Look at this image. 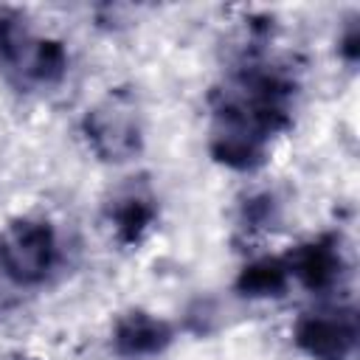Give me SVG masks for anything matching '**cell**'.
Here are the masks:
<instances>
[{
    "mask_svg": "<svg viewBox=\"0 0 360 360\" xmlns=\"http://www.w3.org/2000/svg\"><path fill=\"white\" fill-rule=\"evenodd\" d=\"M284 262L290 267V278H298L307 290H329L343 273V253L335 236L309 239L284 256Z\"/></svg>",
    "mask_w": 360,
    "mask_h": 360,
    "instance_id": "5",
    "label": "cell"
},
{
    "mask_svg": "<svg viewBox=\"0 0 360 360\" xmlns=\"http://www.w3.org/2000/svg\"><path fill=\"white\" fill-rule=\"evenodd\" d=\"M292 340L312 360H349L357 346V315L352 307L304 312L292 326Z\"/></svg>",
    "mask_w": 360,
    "mask_h": 360,
    "instance_id": "4",
    "label": "cell"
},
{
    "mask_svg": "<svg viewBox=\"0 0 360 360\" xmlns=\"http://www.w3.org/2000/svg\"><path fill=\"white\" fill-rule=\"evenodd\" d=\"M290 284V267L281 256H262L242 267L236 278V290L248 298H270L281 295Z\"/></svg>",
    "mask_w": 360,
    "mask_h": 360,
    "instance_id": "8",
    "label": "cell"
},
{
    "mask_svg": "<svg viewBox=\"0 0 360 360\" xmlns=\"http://www.w3.org/2000/svg\"><path fill=\"white\" fill-rule=\"evenodd\" d=\"M278 219V205L270 194H259V197H250L242 208V222L245 228L250 231H264V228H273Z\"/></svg>",
    "mask_w": 360,
    "mask_h": 360,
    "instance_id": "11",
    "label": "cell"
},
{
    "mask_svg": "<svg viewBox=\"0 0 360 360\" xmlns=\"http://www.w3.org/2000/svg\"><path fill=\"white\" fill-rule=\"evenodd\" d=\"M169 343H172V326L146 309H129L115 321L112 349L121 357H129V360L155 357Z\"/></svg>",
    "mask_w": 360,
    "mask_h": 360,
    "instance_id": "6",
    "label": "cell"
},
{
    "mask_svg": "<svg viewBox=\"0 0 360 360\" xmlns=\"http://www.w3.org/2000/svg\"><path fill=\"white\" fill-rule=\"evenodd\" d=\"M20 73H25L28 79H34L39 84H56L68 73V51H65V45L56 42V39L31 42Z\"/></svg>",
    "mask_w": 360,
    "mask_h": 360,
    "instance_id": "9",
    "label": "cell"
},
{
    "mask_svg": "<svg viewBox=\"0 0 360 360\" xmlns=\"http://www.w3.org/2000/svg\"><path fill=\"white\" fill-rule=\"evenodd\" d=\"M8 360H34V357H25V354H14V357H8Z\"/></svg>",
    "mask_w": 360,
    "mask_h": 360,
    "instance_id": "12",
    "label": "cell"
},
{
    "mask_svg": "<svg viewBox=\"0 0 360 360\" xmlns=\"http://www.w3.org/2000/svg\"><path fill=\"white\" fill-rule=\"evenodd\" d=\"M59 264L56 228L42 217H17L0 231V270L20 287L42 284Z\"/></svg>",
    "mask_w": 360,
    "mask_h": 360,
    "instance_id": "2",
    "label": "cell"
},
{
    "mask_svg": "<svg viewBox=\"0 0 360 360\" xmlns=\"http://www.w3.org/2000/svg\"><path fill=\"white\" fill-rule=\"evenodd\" d=\"M84 138L90 149L107 160L121 163L141 152L143 146V129L135 101L127 93H110L84 115Z\"/></svg>",
    "mask_w": 360,
    "mask_h": 360,
    "instance_id": "3",
    "label": "cell"
},
{
    "mask_svg": "<svg viewBox=\"0 0 360 360\" xmlns=\"http://www.w3.org/2000/svg\"><path fill=\"white\" fill-rule=\"evenodd\" d=\"M31 37L25 34V25L20 22V17L8 8H0V68H22L28 48H31Z\"/></svg>",
    "mask_w": 360,
    "mask_h": 360,
    "instance_id": "10",
    "label": "cell"
},
{
    "mask_svg": "<svg viewBox=\"0 0 360 360\" xmlns=\"http://www.w3.org/2000/svg\"><path fill=\"white\" fill-rule=\"evenodd\" d=\"M295 82L281 68L250 62L214 98L211 155L236 169L250 172L267 160L270 141L290 124V101Z\"/></svg>",
    "mask_w": 360,
    "mask_h": 360,
    "instance_id": "1",
    "label": "cell"
},
{
    "mask_svg": "<svg viewBox=\"0 0 360 360\" xmlns=\"http://www.w3.org/2000/svg\"><path fill=\"white\" fill-rule=\"evenodd\" d=\"M155 217H158L155 197L143 186L121 188L107 205V219H110L112 233L121 245H138L149 233Z\"/></svg>",
    "mask_w": 360,
    "mask_h": 360,
    "instance_id": "7",
    "label": "cell"
}]
</instances>
